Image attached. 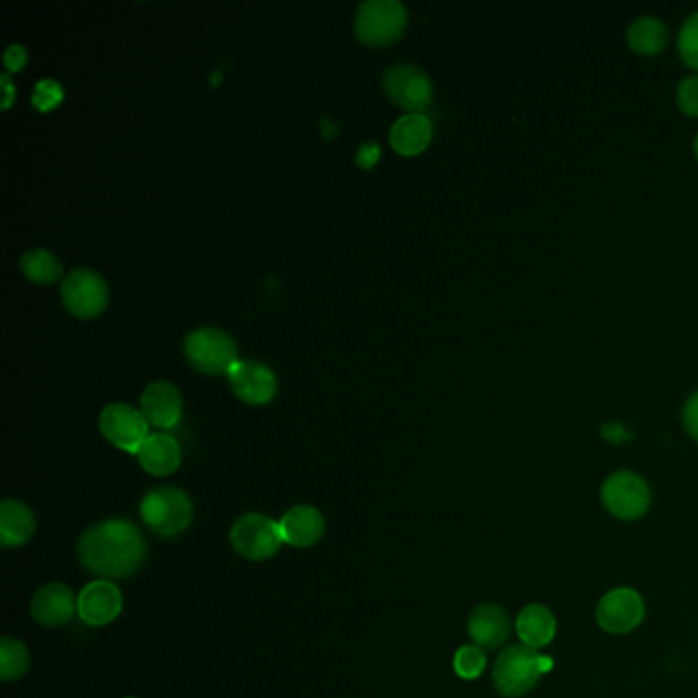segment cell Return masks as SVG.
<instances>
[{"instance_id":"1f68e13d","label":"cell","mask_w":698,"mask_h":698,"mask_svg":"<svg viewBox=\"0 0 698 698\" xmlns=\"http://www.w3.org/2000/svg\"><path fill=\"white\" fill-rule=\"evenodd\" d=\"M0 87H2V103H0V107L9 109L14 101V87L9 74L0 77Z\"/></svg>"},{"instance_id":"ac0fdd59","label":"cell","mask_w":698,"mask_h":698,"mask_svg":"<svg viewBox=\"0 0 698 698\" xmlns=\"http://www.w3.org/2000/svg\"><path fill=\"white\" fill-rule=\"evenodd\" d=\"M467 631L476 641V646L496 649L502 646L510 635V619L505 608L498 605H481L471 612Z\"/></svg>"},{"instance_id":"4316f807","label":"cell","mask_w":698,"mask_h":698,"mask_svg":"<svg viewBox=\"0 0 698 698\" xmlns=\"http://www.w3.org/2000/svg\"><path fill=\"white\" fill-rule=\"evenodd\" d=\"M62 97H64V89L52 78H43L33 89L31 103L36 104L39 111H52L53 107L60 104Z\"/></svg>"},{"instance_id":"52a82bcc","label":"cell","mask_w":698,"mask_h":698,"mask_svg":"<svg viewBox=\"0 0 698 698\" xmlns=\"http://www.w3.org/2000/svg\"><path fill=\"white\" fill-rule=\"evenodd\" d=\"M60 293L66 310L82 320L101 316L109 303V287L103 277L92 269H74L68 272Z\"/></svg>"},{"instance_id":"3957f363","label":"cell","mask_w":698,"mask_h":698,"mask_svg":"<svg viewBox=\"0 0 698 698\" xmlns=\"http://www.w3.org/2000/svg\"><path fill=\"white\" fill-rule=\"evenodd\" d=\"M143 525L158 537H177L193 522L191 498L172 486H158L148 491L140 505Z\"/></svg>"},{"instance_id":"44dd1931","label":"cell","mask_w":698,"mask_h":698,"mask_svg":"<svg viewBox=\"0 0 698 698\" xmlns=\"http://www.w3.org/2000/svg\"><path fill=\"white\" fill-rule=\"evenodd\" d=\"M556 617L551 615L549 608L541 605H529L518 615L517 634L522 646H529L532 649L549 646L556 637Z\"/></svg>"},{"instance_id":"83f0119b","label":"cell","mask_w":698,"mask_h":698,"mask_svg":"<svg viewBox=\"0 0 698 698\" xmlns=\"http://www.w3.org/2000/svg\"><path fill=\"white\" fill-rule=\"evenodd\" d=\"M676 103L688 117H698V77H688L678 84Z\"/></svg>"},{"instance_id":"d4e9b609","label":"cell","mask_w":698,"mask_h":698,"mask_svg":"<svg viewBox=\"0 0 698 698\" xmlns=\"http://www.w3.org/2000/svg\"><path fill=\"white\" fill-rule=\"evenodd\" d=\"M455 672L466 680L478 678L486 668V654L479 646H463L457 649L453 660Z\"/></svg>"},{"instance_id":"9a60e30c","label":"cell","mask_w":698,"mask_h":698,"mask_svg":"<svg viewBox=\"0 0 698 698\" xmlns=\"http://www.w3.org/2000/svg\"><path fill=\"white\" fill-rule=\"evenodd\" d=\"M142 415L150 427L170 430L182 416L181 391L169 381H154L142 393Z\"/></svg>"},{"instance_id":"8992f818","label":"cell","mask_w":698,"mask_h":698,"mask_svg":"<svg viewBox=\"0 0 698 698\" xmlns=\"http://www.w3.org/2000/svg\"><path fill=\"white\" fill-rule=\"evenodd\" d=\"M230 541L238 556L250 561H262L277 556V551L283 545V537L279 522H275L271 517L248 512L233 522Z\"/></svg>"},{"instance_id":"cb8c5ba5","label":"cell","mask_w":698,"mask_h":698,"mask_svg":"<svg viewBox=\"0 0 698 698\" xmlns=\"http://www.w3.org/2000/svg\"><path fill=\"white\" fill-rule=\"evenodd\" d=\"M31 668V656L27 651V647L11 639V637H4L0 641V678L4 682H14L19 678H23Z\"/></svg>"},{"instance_id":"7a4b0ae2","label":"cell","mask_w":698,"mask_h":698,"mask_svg":"<svg viewBox=\"0 0 698 698\" xmlns=\"http://www.w3.org/2000/svg\"><path fill=\"white\" fill-rule=\"evenodd\" d=\"M551 668L554 660L539 654V649L529 646L506 647L493 664V686L502 697H522Z\"/></svg>"},{"instance_id":"5b68a950","label":"cell","mask_w":698,"mask_h":698,"mask_svg":"<svg viewBox=\"0 0 698 698\" xmlns=\"http://www.w3.org/2000/svg\"><path fill=\"white\" fill-rule=\"evenodd\" d=\"M185 355L197 371L208 376H228L238 361L233 338L220 328H199L191 332L185 340Z\"/></svg>"},{"instance_id":"e0dca14e","label":"cell","mask_w":698,"mask_h":698,"mask_svg":"<svg viewBox=\"0 0 698 698\" xmlns=\"http://www.w3.org/2000/svg\"><path fill=\"white\" fill-rule=\"evenodd\" d=\"M138 461H140L143 471H148L150 476L164 478V476L174 473L181 466V445L167 432H156V435H150L148 439L143 440V445L138 451Z\"/></svg>"},{"instance_id":"836d02e7","label":"cell","mask_w":698,"mask_h":698,"mask_svg":"<svg viewBox=\"0 0 698 698\" xmlns=\"http://www.w3.org/2000/svg\"><path fill=\"white\" fill-rule=\"evenodd\" d=\"M695 154H697V158H698V136H697V140H695Z\"/></svg>"},{"instance_id":"d6986e66","label":"cell","mask_w":698,"mask_h":698,"mask_svg":"<svg viewBox=\"0 0 698 698\" xmlns=\"http://www.w3.org/2000/svg\"><path fill=\"white\" fill-rule=\"evenodd\" d=\"M432 140V121L425 113H408L400 117L389 131V143L401 156L425 152Z\"/></svg>"},{"instance_id":"30bf717a","label":"cell","mask_w":698,"mask_h":698,"mask_svg":"<svg viewBox=\"0 0 698 698\" xmlns=\"http://www.w3.org/2000/svg\"><path fill=\"white\" fill-rule=\"evenodd\" d=\"M383 87L389 99L410 113H422L432 101L430 78L418 66H389L383 74Z\"/></svg>"},{"instance_id":"d6a6232c","label":"cell","mask_w":698,"mask_h":698,"mask_svg":"<svg viewBox=\"0 0 698 698\" xmlns=\"http://www.w3.org/2000/svg\"><path fill=\"white\" fill-rule=\"evenodd\" d=\"M602 435H605L607 439L615 440V442H619L621 439H629V437H631L629 432H625V430H622L621 425H605V428H602Z\"/></svg>"},{"instance_id":"f1b7e54d","label":"cell","mask_w":698,"mask_h":698,"mask_svg":"<svg viewBox=\"0 0 698 698\" xmlns=\"http://www.w3.org/2000/svg\"><path fill=\"white\" fill-rule=\"evenodd\" d=\"M685 427L688 435L698 442V391H695L685 406Z\"/></svg>"},{"instance_id":"ffe728a7","label":"cell","mask_w":698,"mask_h":698,"mask_svg":"<svg viewBox=\"0 0 698 698\" xmlns=\"http://www.w3.org/2000/svg\"><path fill=\"white\" fill-rule=\"evenodd\" d=\"M36 535V515L19 500H4L0 505V545L13 549L29 544Z\"/></svg>"},{"instance_id":"484cf974","label":"cell","mask_w":698,"mask_h":698,"mask_svg":"<svg viewBox=\"0 0 698 698\" xmlns=\"http://www.w3.org/2000/svg\"><path fill=\"white\" fill-rule=\"evenodd\" d=\"M678 52L686 66L698 70V13L690 14L686 19L680 38H678Z\"/></svg>"},{"instance_id":"5bb4252c","label":"cell","mask_w":698,"mask_h":698,"mask_svg":"<svg viewBox=\"0 0 698 698\" xmlns=\"http://www.w3.org/2000/svg\"><path fill=\"white\" fill-rule=\"evenodd\" d=\"M233 393L246 403H267L277 393V377L267 365L257 361H236L228 371Z\"/></svg>"},{"instance_id":"7402d4cb","label":"cell","mask_w":698,"mask_h":698,"mask_svg":"<svg viewBox=\"0 0 698 698\" xmlns=\"http://www.w3.org/2000/svg\"><path fill=\"white\" fill-rule=\"evenodd\" d=\"M629 48L641 56H656L666 48L668 29L656 17H639L627 31Z\"/></svg>"},{"instance_id":"277c9868","label":"cell","mask_w":698,"mask_h":698,"mask_svg":"<svg viewBox=\"0 0 698 698\" xmlns=\"http://www.w3.org/2000/svg\"><path fill=\"white\" fill-rule=\"evenodd\" d=\"M408 14L400 0H367L357 9L355 31L367 46H388L401 38Z\"/></svg>"},{"instance_id":"8fae6325","label":"cell","mask_w":698,"mask_h":698,"mask_svg":"<svg viewBox=\"0 0 698 698\" xmlns=\"http://www.w3.org/2000/svg\"><path fill=\"white\" fill-rule=\"evenodd\" d=\"M646 607L641 596L631 588H617L608 592L596 608V621L608 634H629L644 621Z\"/></svg>"},{"instance_id":"6da1fadb","label":"cell","mask_w":698,"mask_h":698,"mask_svg":"<svg viewBox=\"0 0 698 698\" xmlns=\"http://www.w3.org/2000/svg\"><path fill=\"white\" fill-rule=\"evenodd\" d=\"M78 561L99 580H123L138 574L148 547L140 529L123 518H111L82 532Z\"/></svg>"},{"instance_id":"ba28073f","label":"cell","mask_w":698,"mask_h":698,"mask_svg":"<svg viewBox=\"0 0 698 698\" xmlns=\"http://www.w3.org/2000/svg\"><path fill=\"white\" fill-rule=\"evenodd\" d=\"M99 428L104 439L126 453L138 455L143 440L150 437L148 435L150 422L146 420L142 410H136L130 403H121V401L109 403L104 408L99 416Z\"/></svg>"},{"instance_id":"4fadbf2b","label":"cell","mask_w":698,"mask_h":698,"mask_svg":"<svg viewBox=\"0 0 698 698\" xmlns=\"http://www.w3.org/2000/svg\"><path fill=\"white\" fill-rule=\"evenodd\" d=\"M74 615H78V596L64 584H46L31 598V617L43 627H62Z\"/></svg>"},{"instance_id":"2e32d148","label":"cell","mask_w":698,"mask_h":698,"mask_svg":"<svg viewBox=\"0 0 698 698\" xmlns=\"http://www.w3.org/2000/svg\"><path fill=\"white\" fill-rule=\"evenodd\" d=\"M283 544L306 549L318 544L326 530L322 512L313 506H293L279 520Z\"/></svg>"},{"instance_id":"4dcf8cb0","label":"cell","mask_w":698,"mask_h":698,"mask_svg":"<svg viewBox=\"0 0 698 698\" xmlns=\"http://www.w3.org/2000/svg\"><path fill=\"white\" fill-rule=\"evenodd\" d=\"M377 158H379V146H377V143H367V146H362L361 150H359L357 162H359V167L371 169V167L376 164Z\"/></svg>"},{"instance_id":"9c48e42d","label":"cell","mask_w":698,"mask_h":698,"mask_svg":"<svg viewBox=\"0 0 698 698\" xmlns=\"http://www.w3.org/2000/svg\"><path fill=\"white\" fill-rule=\"evenodd\" d=\"M602 502L612 517L635 520L646 515L651 505V491L646 479L634 471H617L602 486Z\"/></svg>"},{"instance_id":"603a6c76","label":"cell","mask_w":698,"mask_h":698,"mask_svg":"<svg viewBox=\"0 0 698 698\" xmlns=\"http://www.w3.org/2000/svg\"><path fill=\"white\" fill-rule=\"evenodd\" d=\"M21 271L33 283L50 285L62 277V262L46 248H31L21 259Z\"/></svg>"},{"instance_id":"7c38bea8","label":"cell","mask_w":698,"mask_h":698,"mask_svg":"<svg viewBox=\"0 0 698 698\" xmlns=\"http://www.w3.org/2000/svg\"><path fill=\"white\" fill-rule=\"evenodd\" d=\"M123 608V596L111 580H94L78 595V617L91 627L116 621Z\"/></svg>"},{"instance_id":"f546056e","label":"cell","mask_w":698,"mask_h":698,"mask_svg":"<svg viewBox=\"0 0 698 698\" xmlns=\"http://www.w3.org/2000/svg\"><path fill=\"white\" fill-rule=\"evenodd\" d=\"M27 64V52L23 46H9V50L4 53V66L9 72H17Z\"/></svg>"}]
</instances>
